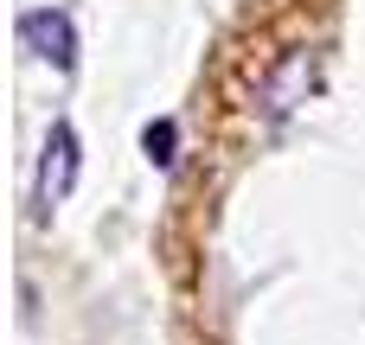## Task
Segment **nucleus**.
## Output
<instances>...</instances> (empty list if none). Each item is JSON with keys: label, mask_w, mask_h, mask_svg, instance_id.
I'll return each mask as SVG.
<instances>
[{"label": "nucleus", "mask_w": 365, "mask_h": 345, "mask_svg": "<svg viewBox=\"0 0 365 345\" xmlns=\"http://www.w3.org/2000/svg\"><path fill=\"white\" fill-rule=\"evenodd\" d=\"M19 45H26L32 58H45L51 70H71V64H77V26H71L64 6H32V13H19Z\"/></svg>", "instance_id": "obj_1"}, {"label": "nucleus", "mask_w": 365, "mask_h": 345, "mask_svg": "<svg viewBox=\"0 0 365 345\" xmlns=\"http://www.w3.org/2000/svg\"><path fill=\"white\" fill-rule=\"evenodd\" d=\"M77 128L71 122H51V134H45V154H38V211H58L64 198H71V186H77Z\"/></svg>", "instance_id": "obj_2"}, {"label": "nucleus", "mask_w": 365, "mask_h": 345, "mask_svg": "<svg viewBox=\"0 0 365 345\" xmlns=\"http://www.w3.org/2000/svg\"><path fill=\"white\" fill-rule=\"evenodd\" d=\"M308 90H314V51H289L263 77V115H289L295 102H308Z\"/></svg>", "instance_id": "obj_3"}, {"label": "nucleus", "mask_w": 365, "mask_h": 345, "mask_svg": "<svg viewBox=\"0 0 365 345\" xmlns=\"http://www.w3.org/2000/svg\"><path fill=\"white\" fill-rule=\"evenodd\" d=\"M173 147H180V122H173V115H160V122L141 128V154H148L154 166H173Z\"/></svg>", "instance_id": "obj_4"}]
</instances>
